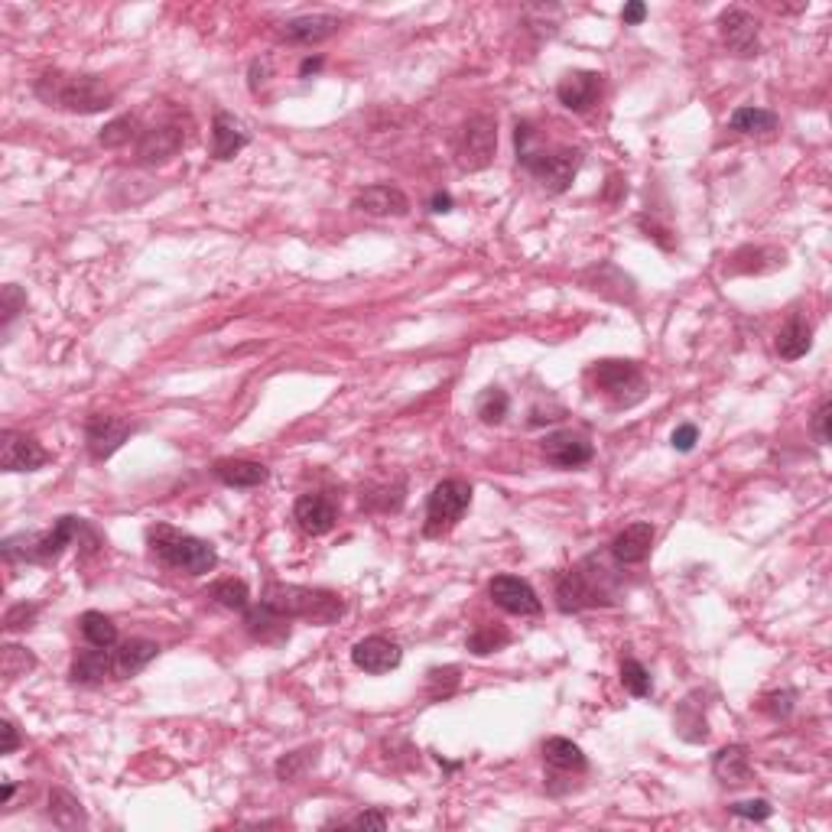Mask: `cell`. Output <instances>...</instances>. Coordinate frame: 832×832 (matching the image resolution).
<instances>
[{"label":"cell","mask_w":832,"mask_h":832,"mask_svg":"<svg viewBox=\"0 0 832 832\" xmlns=\"http://www.w3.org/2000/svg\"><path fill=\"white\" fill-rule=\"evenodd\" d=\"M644 17H647V7L641 4V0H634V4H624V10H621V20L628 23V26L644 23Z\"/></svg>","instance_id":"f907efd6"},{"label":"cell","mask_w":832,"mask_h":832,"mask_svg":"<svg viewBox=\"0 0 832 832\" xmlns=\"http://www.w3.org/2000/svg\"><path fill=\"white\" fill-rule=\"evenodd\" d=\"M829 423H832V403L823 400V403L816 407V413H813V436H816L819 446H829V439H832Z\"/></svg>","instance_id":"f6af8a7d"},{"label":"cell","mask_w":832,"mask_h":832,"mask_svg":"<svg viewBox=\"0 0 832 832\" xmlns=\"http://www.w3.org/2000/svg\"><path fill=\"white\" fill-rule=\"evenodd\" d=\"M247 147V130L234 121L228 111H218L212 121V156L215 160H234Z\"/></svg>","instance_id":"cb8c5ba5"},{"label":"cell","mask_w":832,"mask_h":832,"mask_svg":"<svg viewBox=\"0 0 832 832\" xmlns=\"http://www.w3.org/2000/svg\"><path fill=\"white\" fill-rule=\"evenodd\" d=\"M494 150H498V121L491 114L468 117L459 130V140H455V160H459V166L465 173L488 169L494 160Z\"/></svg>","instance_id":"ba28073f"},{"label":"cell","mask_w":832,"mask_h":832,"mask_svg":"<svg viewBox=\"0 0 832 832\" xmlns=\"http://www.w3.org/2000/svg\"><path fill=\"white\" fill-rule=\"evenodd\" d=\"M244 624H247V631H251V637H257L260 644H280L290 637V618L277 615V611L267 605L247 608Z\"/></svg>","instance_id":"484cf974"},{"label":"cell","mask_w":832,"mask_h":832,"mask_svg":"<svg viewBox=\"0 0 832 832\" xmlns=\"http://www.w3.org/2000/svg\"><path fill=\"white\" fill-rule=\"evenodd\" d=\"M208 595L215 598L221 608H231V611H247L251 605V592H247V585L241 579H218Z\"/></svg>","instance_id":"e575fe53"},{"label":"cell","mask_w":832,"mask_h":832,"mask_svg":"<svg viewBox=\"0 0 832 832\" xmlns=\"http://www.w3.org/2000/svg\"><path fill=\"white\" fill-rule=\"evenodd\" d=\"M813 348V325L803 316H793L784 329L777 332V355L784 361H797Z\"/></svg>","instance_id":"4316f807"},{"label":"cell","mask_w":832,"mask_h":832,"mask_svg":"<svg viewBox=\"0 0 832 832\" xmlns=\"http://www.w3.org/2000/svg\"><path fill=\"white\" fill-rule=\"evenodd\" d=\"M728 810H732L735 816H741V819H758L761 823V819H767L774 813V806L767 800H745V803H732Z\"/></svg>","instance_id":"bcb514c9"},{"label":"cell","mask_w":832,"mask_h":832,"mask_svg":"<svg viewBox=\"0 0 832 832\" xmlns=\"http://www.w3.org/2000/svg\"><path fill=\"white\" fill-rule=\"evenodd\" d=\"M49 816H52V823H56L59 829H78V826L88 823L85 813H82V803H78L72 793H65V790H52L49 793Z\"/></svg>","instance_id":"4dcf8cb0"},{"label":"cell","mask_w":832,"mask_h":832,"mask_svg":"<svg viewBox=\"0 0 832 832\" xmlns=\"http://www.w3.org/2000/svg\"><path fill=\"white\" fill-rule=\"evenodd\" d=\"M621 683H624V689H628V693L637 696V699H647L650 693H654L650 673L644 670V663H637V660H624V663H621Z\"/></svg>","instance_id":"f35d334b"},{"label":"cell","mask_w":832,"mask_h":832,"mask_svg":"<svg viewBox=\"0 0 832 832\" xmlns=\"http://www.w3.org/2000/svg\"><path fill=\"white\" fill-rule=\"evenodd\" d=\"M137 137V117L134 114H124V117H117V121H111L108 127L101 130V143L104 147H124V143H130Z\"/></svg>","instance_id":"60d3db41"},{"label":"cell","mask_w":832,"mask_h":832,"mask_svg":"<svg viewBox=\"0 0 832 832\" xmlns=\"http://www.w3.org/2000/svg\"><path fill=\"white\" fill-rule=\"evenodd\" d=\"M488 595L494 605L507 611V615L524 618V615H540L543 611V602L537 598V592H533V585L517 576H494L488 585Z\"/></svg>","instance_id":"7c38bea8"},{"label":"cell","mask_w":832,"mask_h":832,"mask_svg":"<svg viewBox=\"0 0 832 832\" xmlns=\"http://www.w3.org/2000/svg\"><path fill=\"white\" fill-rule=\"evenodd\" d=\"M732 130H738V134H771V130H777V114L774 111H764V108H738L732 114Z\"/></svg>","instance_id":"d6a6232c"},{"label":"cell","mask_w":832,"mask_h":832,"mask_svg":"<svg viewBox=\"0 0 832 832\" xmlns=\"http://www.w3.org/2000/svg\"><path fill=\"white\" fill-rule=\"evenodd\" d=\"M598 91H602V75L598 72H569L556 85V98L569 111H589L598 98Z\"/></svg>","instance_id":"ac0fdd59"},{"label":"cell","mask_w":832,"mask_h":832,"mask_svg":"<svg viewBox=\"0 0 832 832\" xmlns=\"http://www.w3.org/2000/svg\"><path fill=\"white\" fill-rule=\"evenodd\" d=\"M338 30H342V20L332 17V13H306V17H293L283 23V36L293 39V43H325V39H332Z\"/></svg>","instance_id":"d6986e66"},{"label":"cell","mask_w":832,"mask_h":832,"mask_svg":"<svg viewBox=\"0 0 832 832\" xmlns=\"http://www.w3.org/2000/svg\"><path fill=\"white\" fill-rule=\"evenodd\" d=\"M319 758V748H303V751H293V754H286V758L277 761V777L283 780V784H293V780H299L306 774V767H312Z\"/></svg>","instance_id":"8d00e7d4"},{"label":"cell","mask_w":832,"mask_h":832,"mask_svg":"<svg viewBox=\"0 0 832 832\" xmlns=\"http://www.w3.org/2000/svg\"><path fill=\"white\" fill-rule=\"evenodd\" d=\"M696 439H699V429H696L693 423H683V426L673 429V439H670V442H673L676 452H693Z\"/></svg>","instance_id":"7dc6e473"},{"label":"cell","mask_w":832,"mask_h":832,"mask_svg":"<svg viewBox=\"0 0 832 832\" xmlns=\"http://www.w3.org/2000/svg\"><path fill=\"white\" fill-rule=\"evenodd\" d=\"M137 433V426L130 420H121V416H91L85 423V442H88V452L95 462L111 459V455L124 446V442Z\"/></svg>","instance_id":"9c48e42d"},{"label":"cell","mask_w":832,"mask_h":832,"mask_svg":"<svg viewBox=\"0 0 832 832\" xmlns=\"http://www.w3.org/2000/svg\"><path fill=\"white\" fill-rule=\"evenodd\" d=\"M793 702H797V693H793V689H780V693H767L761 699V709L767 715H774V719H787Z\"/></svg>","instance_id":"b9f144b4"},{"label":"cell","mask_w":832,"mask_h":832,"mask_svg":"<svg viewBox=\"0 0 832 832\" xmlns=\"http://www.w3.org/2000/svg\"><path fill=\"white\" fill-rule=\"evenodd\" d=\"M355 208L364 215L387 218V215H407L410 199L397 186H368L364 192L355 195Z\"/></svg>","instance_id":"ffe728a7"},{"label":"cell","mask_w":832,"mask_h":832,"mask_svg":"<svg viewBox=\"0 0 832 832\" xmlns=\"http://www.w3.org/2000/svg\"><path fill=\"white\" fill-rule=\"evenodd\" d=\"M592 381L602 387L605 394H624V390L641 387V371H637L634 361L608 358V361H598L592 368Z\"/></svg>","instance_id":"44dd1931"},{"label":"cell","mask_w":832,"mask_h":832,"mask_svg":"<svg viewBox=\"0 0 832 832\" xmlns=\"http://www.w3.org/2000/svg\"><path fill=\"white\" fill-rule=\"evenodd\" d=\"M49 459L52 455L33 436L17 433V429H4V436H0V468L4 472H36Z\"/></svg>","instance_id":"8fae6325"},{"label":"cell","mask_w":832,"mask_h":832,"mask_svg":"<svg viewBox=\"0 0 832 832\" xmlns=\"http://www.w3.org/2000/svg\"><path fill=\"white\" fill-rule=\"evenodd\" d=\"M507 410H511V400H507V394H504L501 387H488L485 394L478 397V416H481V423H488V426L501 423L504 416H507Z\"/></svg>","instance_id":"74e56055"},{"label":"cell","mask_w":832,"mask_h":832,"mask_svg":"<svg viewBox=\"0 0 832 832\" xmlns=\"http://www.w3.org/2000/svg\"><path fill=\"white\" fill-rule=\"evenodd\" d=\"M13 790H17V787H13V784H10V780H7V784H4V793H0V800H4V803H10V797H13Z\"/></svg>","instance_id":"db71d44e"},{"label":"cell","mask_w":832,"mask_h":832,"mask_svg":"<svg viewBox=\"0 0 832 832\" xmlns=\"http://www.w3.org/2000/svg\"><path fill=\"white\" fill-rule=\"evenodd\" d=\"M348 826H355V829H384V826H387V816H384V813H377V810H371V813H361V816H355Z\"/></svg>","instance_id":"681fc988"},{"label":"cell","mask_w":832,"mask_h":832,"mask_svg":"<svg viewBox=\"0 0 832 832\" xmlns=\"http://www.w3.org/2000/svg\"><path fill=\"white\" fill-rule=\"evenodd\" d=\"M592 442L572 433V429H563V433H553L543 439V459L556 465V468H582L592 462Z\"/></svg>","instance_id":"5bb4252c"},{"label":"cell","mask_w":832,"mask_h":832,"mask_svg":"<svg viewBox=\"0 0 832 832\" xmlns=\"http://www.w3.org/2000/svg\"><path fill=\"white\" fill-rule=\"evenodd\" d=\"M4 325H10L13 319L20 316V312L26 309V293L20 290V286H13V283H7L4 286Z\"/></svg>","instance_id":"ee69618b"},{"label":"cell","mask_w":832,"mask_h":832,"mask_svg":"<svg viewBox=\"0 0 832 832\" xmlns=\"http://www.w3.org/2000/svg\"><path fill=\"white\" fill-rule=\"evenodd\" d=\"M212 475L228 488H257L267 481V465L251 462V459H218L212 465Z\"/></svg>","instance_id":"d4e9b609"},{"label":"cell","mask_w":832,"mask_h":832,"mask_svg":"<svg viewBox=\"0 0 832 832\" xmlns=\"http://www.w3.org/2000/svg\"><path fill=\"white\" fill-rule=\"evenodd\" d=\"M459 689V667H436L426 673V696L429 699H446Z\"/></svg>","instance_id":"ab89813d"},{"label":"cell","mask_w":832,"mask_h":832,"mask_svg":"<svg viewBox=\"0 0 832 832\" xmlns=\"http://www.w3.org/2000/svg\"><path fill=\"white\" fill-rule=\"evenodd\" d=\"M429 208H433L436 215H446V212H452V195H449V192H436V195H433V202H429Z\"/></svg>","instance_id":"816d5d0a"},{"label":"cell","mask_w":832,"mask_h":832,"mask_svg":"<svg viewBox=\"0 0 832 832\" xmlns=\"http://www.w3.org/2000/svg\"><path fill=\"white\" fill-rule=\"evenodd\" d=\"M36 667V657L30 654V650H23L17 644H7L4 647V654H0V673H4V683H17L20 676H26Z\"/></svg>","instance_id":"d590c367"},{"label":"cell","mask_w":832,"mask_h":832,"mask_svg":"<svg viewBox=\"0 0 832 832\" xmlns=\"http://www.w3.org/2000/svg\"><path fill=\"white\" fill-rule=\"evenodd\" d=\"M85 530L78 517H59L56 524L43 533H20V537L4 540V559L7 563H52L59 559L65 546Z\"/></svg>","instance_id":"8992f818"},{"label":"cell","mask_w":832,"mask_h":832,"mask_svg":"<svg viewBox=\"0 0 832 832\" xmlns=\"http://www.w3.org/2000/svg\"><path fill=\"white\" fill-rule=\"evenodd\" d=\"M36 95L49 108L69 114H101L114 104L111 85L98 75H69V72H46L36 82Z\"/></svg>","instance_id":"6da1fadb"},{"label":"cell","mask_w":832,"mask_h":832,"mask_svg":"<svg viewBox=\"0 0 832 832\" xmlns=\"http://www.w3.org/2000/svg\"><path fill=\"white\" fill-rule=\"evenodd\" d=\"M712 774L715 780H722L725 787H741L751 780V754L745 745H728L722 751H715L712 758Z\"/></svg>","instance_id":"7402d4cb"},{"label":"cell","mask_w":832,"mask_h":832,"mask_svg":"<svg viewBox=\"0 0 832 832\" xmlns=\"http://www.w3.org/2000/svg\"><path fill=\"white\" fill-rule=\"evenodd\" d=\"M78 628H82L85 641H88L91 647L111 650V647L117 644V624H114L108 615H101V611H85V615L78 618Z\"/></svg>","instance_id":"1f68e13d"},{"label":"cell","mask_w":832,"mask_h":832,"mask_svg":"<svg viewBox=\"0 0 832 832\" xmlns=\"http://www.w3.org/2000/svg\"><path fill=\"white\" fill-rule=\"evenodd\" d=\"M293 520L309 537H322V533H329L335 527L338 511L332 498H325V494H303L293 507Z\"/></svg>","instance_id":"e0dca14e"},{"label":"cell","mask_w":832,"mask_h":832,"mask_svg":"<svg viewBox=\"0 0 832 832\" xmlns=\"http://www.w3.org/2000/svg\"><path fill=\"white\" fill-rule=\"evenodd\" d=\"M472 504V485L462 478H446L439 481L426 501V524H423V537L436 540L442 533H449L455 524L462 520V514Z\"/></svg>","instance_id":"52a82bcc"},{"label":"cell","mask_w":832,"mask_h":832,"mask_svg":"<svg viewBox=\"0 0 832 832\" xmlns=\"http://www.w3.org/2000/svg\"><path fill=\"white\" fill-rule=\"evenodd\" d=\"M147 543H150V553L160 559L163 566L186 572V576H205V572H212L218 566L212 543H205L199 537H192V533L176 530L169 524L150 527Z\"/></svg>","instance_id":"277c9868"},{"label":"cell","mask_w":832,"mask_h":832,"mask_svg":"<svg viewBox=\"0 0 832 832\" xmlns=\"http://www.w3.org/2000/svg\"><path fill=\"white\" fill-rule=\"evenodd\" d=\"M673 728L683 741H706L709 738L706 712H702V706L693 696L680 702V709H676V715H673Z\"/></svg>","instance_id":"f546056e"},{"label":"cell","mask_w":832,"mask_h":832,"mask_svg":"<svg viewBox=\"0 0 832 832\" xmlns=\"http://www.w3.org/2000/svg\"><path fill=\"white\" fill-rule=\"evenodd\" d=\"M182 143H186V130H182L179 124L150 127L137 137V160L147 163V166L166 163L169 156H176L182 150Z\"/></svg>","instance_id":"9a60e30c"},{"label":"cell","mask_w":832,"mask_h":832,"mask_svg":"<svg viewBox=\"0 0 832 832\" xmlns=\"http://www.w3.org/2000/svg\"><path fill=\"white\" fill-rule=\"evenodd\" d=\"M319 69H322V56H316V59H306L303 65H299V75L309 78L312 72H319Z\"/></svg>","instance_id":"f5cc1de1"},{"label":"cell","mask_w":832,"mask_h":832,"mask_svg":"<svg viewBox=\"0 0 832 832\" xmlns=\"http://www.w3.org/2000/svg\"><path fill=\"white\" fill-rule=\"evenodd\" d=\"M400 660H403V650L390 637H381V634L364 637V641L351 647V663L371 676L390 673L394 667H400Z\"/></svg>","instance_id":"4fadbf2b"},{"label":"cell","mask_w":832,"mask_h":832,"mask_svg":"<svg viewBox=\"0 0 832 832\" xmlns=\"http://www.w3.org/2000/svg\"><path fill=\"white\" fill-rule=\"evenodd\" d=\"M507 644H511V631L501 628V624H478L472 637H468V650H472L475 657H488Z\"/></svg>","instance_id":"836d02e7"},{"label":"cell","mask_w":832,"mask_h":832,"mask_svg":"<svg viewBox=\"0 0 832 832\" xmlns=\"http://www.w3.org/2000/svg\"><path fill=\"white\" fill-rule=\"evenodd\" d=\"M0 735H4V745H0V754H13L20 748V735H17V725L10 719L0 722Z\"/></svg>","instance_id":"c3c4849f"},{"label":"cell","mask_w":832,"mask_h":832,"mask_svg":"<svg viewBox=\"0 0 832 832\" xmlns=\"http://www.w3.org/2000/svg\"><path fill=\"white\" fill-rule=\"evenodd\" d=\"M611 582H608V569L598 563V559H585L576 569H566L563 576L556 579V608L563 615H576L582 608H595V605H611Z\"/></svg>","instance_id":"5b68a950"},{"label":"cell","mask_w":832,"mask_h":832,"mask_svg":"<svg viewBox=\"0 0 832 832\" xmlns=\"http://www.w3.org/2000/svg\"><path fill=\"white\" fill-rule=\"evenodd\" d=\"M654 537H657V530H654V524H647V520L624 527L618 537L611 540V556H615V563H621V566L644 563L650 550H654Z\"/></svg>","instance_id":"2e32d148"},{"label":"cell","mask_w":832,"mask_h":832,"mask_svg":"<svg viewBox=\"0 0 832 832\" xmlns=\"http://www.w3.org/2000/svg\"><path fill=\"white\" fill-rule=\"evenodd\" d=\"M260 605L273 608L283 618H306L312 624H335L345 615L342 595L325 592V589H306V585H286V582H270Z\"/></svg>","instance_id":"3957f363"},{"label":"cell","mask_w":832,"mask_h":832,"mask_svg":"<svg viewBox=\"0 0 832 832\" xmlns=\"http://www.w3.org/2000/svg\"><path fill=\"white\" fill-rule=\"evenodd\" d=\"M160 654V644H153V641H124V644H117V650H111V667H114V676L117 680H130V676H137L147 663Z\"/></svg>","instance_id":"603a6c76"},{"label":"cell","mask_w":832,"mask_h":832,"mask_svg":"<svg viewBox=\"0 0 832 832\" xmlns=\"http://www.w3.org/2000/svg\"><path fill=\"white\" fill-rule=\"evenodd\" d=\"M758 26L761 23L754 20L748 10L728 7V10H722V17H719V36H722V43L728 46V52H735V56H741V59H751V56H758L761 52Z\"/></svg>","instance_id":"30bf717a"},{"label":"cell","mask_w":832,"mask_h":832,"mask_svg":"<svg viewBox=\"0 0 832 832\" xmlns=\"http://www.w3.org/2000/svg\"><path fill=\"white\" fill-rule=\"evenodd\" d=\"M543 761L550 767H556V771H563V774L585 771V767H589L582 748L569 738H546L543 741Z\"/></svg>","instance_id":"f1b7e54d"},{"label":"cell","mask_w":832,"mask_h":832,"mask_svg":"<svg viewBox=\"0 0 832 832\" xmlns=\"http://www.w3.org/2000/svg\"><path fill=\"white\" fill-rule=\"evenodd\" d=\"M517 140V160L524 163V169L540 182L546 192H566L576 179L582 166V150L576 147H556V150H537L533 147V127L530 121H517L514 130Z\"/></svg>","instance_id":"7a4b0ae2"},{"label":"cell","mask_w":832,"mask_h":832,"mask_svg":"<svg viewBox=\"0 0 832 832\" xmlns=\"http://www.w3.org/2000/svg\"><path fill=\"white\" fill-rule=\"evenodd\" d=\"M33 621H36V605H13L7 615H4V631H26V628H33Z\"/></svg>","instance_id":"7bdbcfd3"},{"label":"cell","mask_w":832,"mask_h":832,"mask_svg":"<svg viewBox=\"0 0 832 832\" xmlns=\"http://www.w3.org/2000/svg\"><path fill=\"white\" fill-rule=\"evenodd\" d=\"M104 676H114V667H111V654L104 647H91V650H82L75 660H72V680L75 683H82V686H95L101 683Z\"/></svg>","instance_id":"83f0119b"}]
</instances>
